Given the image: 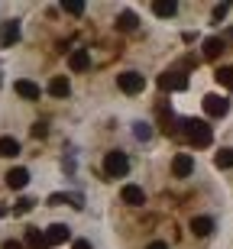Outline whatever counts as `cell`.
<instances>
[{
    "label": "cell",
    "mask_w": 233,
    "mask_h": 249,
    "mask_svg": "<svg viewBox=\"0 0 233 249\" xmlns=\"http://www.w3.org/2000/svg\"><path fill=\"white\" fill-rule=\"evenodd\" d=\"M220 52H224V39H204V58H217Z\"/></svg>",
    "instance_id": "ac0fdd59"
},
{
    "label": "cell",
    "mask_w": 233,
    "mask_h": 249,
    "mask_svg": "<svg viewBox=\"0 0 233 249\" xmlns=\"http://www.w3.org/2000/svg\"><path fill=\"white\" fill-rule=\"evenodd\" d=\"M214 165L217 168H233V149H220L214 156Z\"/></svg>",
    "instance_id": "ffe728a7"
},
{
    "label": "cell",
    "mask_w": 233,
    "mask_h": 249,
    "mask_svg": "<svg viewBox=\"0 0 233 249\" xmlns=\"http://www.w3.org/2000/svg\"><path fill=\"white\" fill-rule=\"evenodd\" d=\"M146 249H168V246H165V243H162V240H156V243H149V246H146Z\"/></svg>",
    "instance_id": "f1b7e54d"
},
{
    "label": "cell",
    "mask_w": 233,
    "mask_h": 249,
    "mask_svg": "<svg viewBox=\"0 0 233 249\" xmlns=\"http://www.w3.org/2000/svg\"><path fill=\"white\" fill-rule=\"evenodd\" d=\"M49 94H52V97H68V94H72V84H68V78L55 74V78L49 81Z\"/></svg>",
    "instance_id": "7c38bea8"
},
{
    "label": "cell",
    "mask_w": 233,
    "mask_h": 249,
    "mask_svg": "<svg viewBox=\"0 0 233 249\" xmlns=\"http://www.w3.org/2000/svg\"><path fill=\"white\" fill-rule=\"evenodd\" d=\"M62 10H65V13H72V17H81V13H84V3H75V0H68V3H62Z\"/></svg>",
    "instance_id": "603a6c76"
},
{
    "label": "cell",
    "mask_w": 233,
    "mask_h": 249,
    "mask_svg": "<svg viewBox=\"0 0 233 249\" xmlns=\"http://www.w3.org/2000/svg\"><path fill=\"white\" fill-rule=\"evenodd\" d=\"M181 133H185V139L195 149H207V146H211V139H214V129L207 126L204 120H195V117L181 120Z\"/></svg>",
    "instance_id": "6da1fadb"
},
{
    "label": "cell",
    "mask_w": 233,
    "mask_h": 249,
    "mask_svg": "<svg viewBox=\"0 0 233 249\" xmlns=\"http://www.w3.org/2000/svg\"><path fill=\"white\" fill-rule=\"evenodd\" d=\"M72 249H91V243H88V240H75V243H72Z\"/></svg>",
    "instance_id": "4316f807"
},
{
    "label": "cell",
    "mask_w": 233,
    "mask_h": 249,
    "mask_svg": "<svg viewBox=\"0 0 233 249\" xmlns=\"http://www.w3.org/2000/svg\"><path fill=\"white\" fill-rule=\"evenodd\" d=\"M133 133H136V136H140L143 142H146V139L152 136V129H149V123H136V126H133Z\"/></svg>",
    "instance_id": "cb8c5ba5"
},
{
    "label": "cell",
    "mask_w": 233,
    "mask_h": 249,
    "mask_svg": "<svg viewBox=\"0 0 233 249\" xmlns=\"http://www.w3.org/2000/svg\"><path fill=\"white\" fill-rule=\"evenodd\" d=\"M191 233H195V236H211V233H214V220H211V217H195V220H191Z\"/></svg>",
    "instance_id": "4fadbf2b"
},
{
    "label": "cell",
    "mask_w": 233,
    "mask_h": 249,
    "mask_svg": "<svg viewBox=\"0 0 233 249\" xmlns=\"http://www.w3.org/2000/svg\"><path fill=\"white\" fill-rule=\"evenodd\" d=\"M126 172H130V156L120 152V149L107 152V159H104V175L107 178H126Z\"/></svg>",
    "instance_id": "7a4b0ae2"
},
{
    "label": "cell",
    "mask_w": 233,
    "mask_h": 249,
    "mask_svg": "<svg viewBox=\"0 0 233 249\" xmlns=\"http://www.w3.org/2000/svg\"><path fill=\"white\" fill-rule=\"evenodd\" d=\"M19 39V23L17 19H10L7 26H3V36H0V46H13Z\"/></svg>",
    "instance_id": "5bb4252c"
},
{
    "label": "cell",
    "mask_w": 233,
    "mask_h": 249,
    "mask_svg": "<svg viewBox=\"0 0 233 249\" xmlns=\"http://www.w3.org/2000/svg\"><path fill=\"white\" fill-rule=\"evenodd\" d=\"M117 88H120L123 94H140L143 88H146V81H143V74H136V71H123V74H117Z\"/></svg>",
    "instance_id": "3957f363"
},
{
    "label": "cell",
    "mask_w": 233,
    "mask_h": 249,
    "mask_svg": "<svg viewBox=\"0 0 233 249\" xmlns=\"http://www.w3.org/2000/svg\"><path fill=\"white\" fill-rule=\"evenodd\" d=\"M0 156H3V159L19 156V142L13 136H0Z\"/></svg>",
    "instance_id": "2e32d148"
},
{
    "label": "cell",
    "mask_w": 233,
    "mask_h": 249,
    "mask_svg": "<svg viewBox=\"0 0 233 249\" xmlns=\"http://www.w3.org/2000/svg\"><path fill=\"white\" fill-rule=\"evenodd\" d=\"M0 249H23V246H19L17 240H7V243H3V246H0Z\"/></svg>",
    "instance_id": "83f0119b"
},
{
    "label": "cell",
    "mask_w": 233,
    "mask_h": 249,
    "mask_svg": "<svg viewBox=\"0 0 233 249\" xmlns=\"http://www.w3.org/2000/svg\"><path fill=\"white\" fill-rule=\"evenodd\" d=\"M172 172H175V178H188L195 172V159L188 156V152H178V156L172 159Z\"/></svg>",
    "instance_id": "52a82bcc"
},
{
    "label": "cell",
    "mask_w": 233,
    "mask_h": 249,
    "mask_svg": "<svg viewBox=\"0 0 233 249\" xmlns=\"http://www.w3.org/2000/svg\"><path fill=\"white\" fill-rule=\"evenodd\" d=\"M217 81L233 91V68H217Z\"/></svg>",
    "instance_id": "44dd1931"
},
{
    "label": "cell",
    "mask_w": 233,
    "mask_h": 249,
    "mask_svg": "<svg viewBox=\"0 0 233 249\" xmlns=\"http://www.w3.org/2000/svg\"><path fill=\"white\" fill-rule=\"evenodd\" d=\"M26 249H49L46 246V233L29 227V230H26Z\"/></svg>",
    "instance_id": "9a60e30c"
},
{
    "label": "cell",
    "mask_w": 233,
    "mask_h": 249,
    "mask_svg": "<svg viewBox=\"0 0 233 249\" xmlns=\"http://www.w3.org/2000/svg\"><path fill=\"white\" fill-rule=\"evenodd\" d=\"M33 204H36L33 197H19L17 207H13V213H29V211H33Z\"/></svg>",
    "instance_id": "7402d4cb"
},
{
    "label": "cell",
    "mask_w": 233,
    "mask_h": 249,
    "mask_svg": "<svg viewBox=\"0 0 233 249\" xmlns=\"http://www.w3.org/2000/svg\"><path fill=\"white\" fill-rule=\"evenodd\" d=\"M7 185L13 188V191L26 188L29 185V168H10V172H7Z\"/></svg>",
    "instance_id": "8fae6325"
},
{
    "label": "cell",
    "mask_w": 233,
    "mask_h": 249,
    "mask_svg": "<svg viewBox=\"0 0 233 249\" xmlns=\"http://www.w3.org/2000/svg\"><path fill=\"white\" fill-rule=\"evenodd\" d=\"M46 133H49V129H46V123H36V126H33V136H39V139H42Z\"/></svg>",
    "instance_id": "d4e9b609"
},
{
    "label": "cell",
    "mask_w": 233,
    "mask_h": 249,
    "mask_svg": "<svg viewBox=\"0 0 233 249\" xmlns=\"http://www.w3.org/2000/svg\"><path fill=\"white\" fill-rule=\"evenodd\" d=\"M214 17H217V19H224V17H227V3H220V7H214Z\"/></svg>",
    "instance_id": "484cf974"
},
{
    "label": "cell",
    "mask_w": 233,
    "mask_h": 249,
    "mask_svg": "<svg viewBox=\"0 0 233 249\" xmlns=\"http://www.w3.org/2000/svg\"><path fill=\"white\" fill-rule=\"evenodd\" d=\"M88 65H91L88 49H75V52L68 55V68H72V71H88Z\"/></svg>",
    "instance_id": "30bf717a"
},
{
    "label": "cell",
    "mask_w": 233,
    "mask_h": 249,
    "mask_svg": "<svg viewBox=\"0 0 233 249\" xmlns=\"http://www.w3.org/2000/svg\"><path fill=\"white\" fill-rule=\"evenodd\" d=\"M136 26H140L136 13H130V10H126V13H120V19H117V29H120V33H130V29H136Z\"/></svg>",
    "instance_id": "e0dca14e"
},
{
    "label": "cell",
    "mask_w": 233,
    "mask_h": 249,
    "mask_svg": "<svg viewBox=\"0 0 233 249\" xmlns=\"http://www.w3.org/2000/svg\"><path fill=\"white\" fill-rule=\"evenodd\" d=\"M13 91L19 94V97H23V101H39V84H33V81H26V78H19L17 84H13Z\"/></svg>",
    "instance_id": "ba28073f"
},
{
    "label": "cell",
    "mask_w": 233,
    "mask_h": 249,
    "mask_svg": "<svg viewBox=\"0 0 233 249\" xmlns=\"http://www.w3.org/2000/svg\"><path fill=\"white\" fill-rule=\"evenodd\" d=\"M152 13H156V17H175V13H178V3H172V0L152 3Z\"/></svg>",
    "instance_id": "d6986e66"
},
{
    "label": "cell",
    "mask_w": 233,
    "mask_h": 249,
    "mask_svg": "<svg viewBox=\"0 0 233 249\" xmlns=\"http://www.w3.org/2000/svg\"><path fill=\"white\" fill-rule=\"evenodd\" d=\"M72 240V230H68L65 223H52L46 227V246H62V243Z\"/></svg>",
    "instance_id": "8992f818"
},
{
    "label": "cell",
    "mask_w": 233,
    "mask_h": 249,
    "mask_svg": "<svg viewBox=\"0 0 233 249\" xmlns=\"http://www.w3.org/2000/svg\"><path fill=\"white\" fill-rule=\"evenodd\" d=\"M204 113L207 117H227V113H230V101L220 97V94H207L204 97Z\"/></svg>",
    "instance_id": "5b68a950"
},
{
    "label": "cell",
    "mask_w": 233,
    "mask_h": 249,
    "mask_svg": "<svg viewBox=\"0 0 233 249\" xmlns=\"http://www.w3.org/2000/svg\"><path fill=\"white\" fill-rule=\"evenodd\" d=\"M120 197H123V204H133V207H143V204H146V191L136 188V185H126L120 191Z\"/></svg>",
    "instance_id": "9c48e42d"
},
{
    "label": "cell",
    "mask_w": 233,
    "mask_h": 249,
    "mask_svg": "<svg viewBox=\"0 0 233 249\" xmlns=\"http://www.w3.org/2000/svg\"><path fill=\"white\" fill-rule=\"evenodd\" d=\"M185 88H188V74H181V71L159 74V91H185Z\"/></svg>",
    "instance_id": "277c9868"
}]
</instances>
